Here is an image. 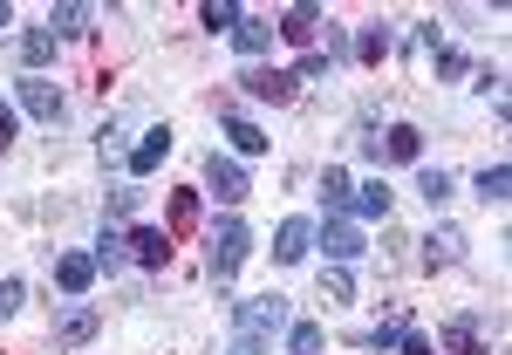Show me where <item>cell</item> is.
<instances>
[{"instance_id": "cell-1", "label": "cell", "mask_w": 512, "mask_h": 355, "mask_svg": "<svg viewBox=\"0 0 512 355\" xmlns=\"http://www.w3.org/2000/svg\"><path fill=\"white\" fill-rule=\"evenodd\" d=\"M205 246H212V253H205V274L219 280V287H233V274L246 267V246H253V233H246V219H219Z\"/></svg>"}, {"instance_id": "cell-2", "label": "cell", "mask_w": 512, "mask_h": 355, "mask_svg": "<svg viewBox=\"0 0 512 355\" xmlns=\"http://www.w3.org/2000/svg\"><path fill=\"white\" fill-rule=\"evenodd\" d=\"M14 96H21V110H28L35 123H48V130H55V123L69 117V103H62V89H55L48 76H21V82H14Z\"/></svg>"}, {"instance_id": "cell-3", "label": "cell", "mask_w": 512, "mask_h": 355, "mask_svg": "<svg viewBox=\"0 0 512 355\" xmlns=\"http://www.w3.org/2000/svg\"><path fill=\"white\" fill-rule=\"evenodd\" d=\"M233 321H239V335H260V342H267V335H280V328H287V301H280V294L239 301V308H233Z\"/></svg>"}, {"instance_id": "cell-4", "label": "cell", "mask_w": 512, "mask_h": 355, "mask_svg": "<svg viewBox=\"0 0 512 355\" xmlns=\"http://www.w3.org/2000/svg\"><path fill=\"white\" fill-rule=\"evenodd\" d=\"M205 185H212V198H219V205H239V198L253 192V185H246V171H239L233 158H219V151L205 158Z\"/></svg>"}, {"instance_id": "cell-5", "label": "cell", "mask_w": 512, "mask_h": 355, "mask_svg": "<svg viewBox=\"0 0 512 355\" xmlns=\"http://www.w3.org/2000/svg\"><path fill=\"white\" fill-rule=\"evenodd\" d=\"M321 246H328V260H335V267H349V260H362V253H369L362 226H349V219H328V226H321Z\"/></svg>"}, {"instance_id": "cell-6", "label": "cell", "mask_w": 512, "mask_h": 355, "mask_svg": "<svg viewBox=\"0 0 512 355\" xmlns=\"http://www.w3.org/2000/svg\"><path fill=\"white\" fill-rule=\"evenodd\" d=\"M239 89H246L253 103H287V96H294V69H246Z\"/></svg>"}, {"instance_id": "cell-7", "label": "cell", "mask_w": 512, "mask_h": 355, "mask_svg": "<svg viewBox=\"0 0 512 355\" xmlns=\"http://www.w3.org/2000/svg\"><path fill=\"white\" fill-rule=\"evenodd\" d=\"M376 151H383L390 164H417L424 158V130H417V123H390V130L376 137Z\"/></svg>"}, {"instance_id": "cell-8", "label": "cell", "mask_w": 512, "mask_h": 355, "mask_svg": "<svg viewBox=\"0 0 512 355\" xmlns=\"http://www.w3.org/2000/svg\"><path fill=\"white\" fill-rule=\"evenodd\" d=\"M308 246H315V226H308V219H280V233H274V260L280 267H301Z\"/></svg>"}, {"instance_id": "cell-9", "label": "cell", "mask_w": 512, "mask_h": 355, "mask_svg": "<svg viewBox=\"0 0 512 355\" xmlns=\"http://www.w3.org/2000/svg\"><path fill=\"white\" fill-rule=\"evenodd\" d=\"M465 246H472V239L458 233V226H437V233L424 239V267H431V274H437V267H458V260H465Z\"/></svg>"}, {"instance_id": "cell-10", "label": "cell", "mask_w": 512, "mask_h": 355, "mask_svg": "<svg viewBox=\"0 0 512 355\" xmlns=\"http://www.w3.org/2000/svg\"><path fill=\"white\" fill-rule=\"evenodd\" d=\"M89 21H96V7H82V0H62V7H48V35H55V41L89 35Z\"/></svg>"}, {"instance_id": "cell-11", "label": "cell", "mask_w": 512, "mask_h": 355, "mask_svg": "<svg viewBox=\"0 0 512 355\" xmlns=\"http://www.w3.org/2000/svg\"><path fill=\"white\" fill-rule=\"evenodd\" d=\"M171 158V130H144V144H137V151H130V178H151V171H158V164Z\"/></svg>"}, {"instance_id": "cell-12", "label": "cell", "mask_w": 512, "mask_h": 355, "mask_svg": "<svg viewBox=\"0 0 512 355\" xmlns=\"http://www.w3.org/2000/svg\"><path fill=\"white\" fill-rule=\"evenodd\" d=\"M130 260H137V267H164V260H171V233H164V226H137V233H130Z\"/></svg>"}, {"instance_id": "cell-13", "label": "cell", "mask_w": 512, "mask_h": 355, "mask_svg": "<svg viewBox=\"0 0 512 355\" xmlns=\"http://www.w3.org/2000/svg\"><path fill=\"white\" fill-rule=\"evenodd\" d=\"M55 287H62V294H89V287H96V260H89V253H62V260H55Z\"/></svg>"}, {"instance_id": "cell-14", "label": "cell", "mask_w": 512, "mask_h": 355, "mask_svg": "<svg viewBox=\"0 0 512 355\" xmlns=\"http://www.w3.org/2000/svg\"><path fill=\"white\" fill-rule=\"evenodd\" d=\"M233 48L246 55V62H253V55H267V48H274V21H267V14H246V21L233 28Z\"/></svg>"}, {"instance_id": "cell-15", "label": "cell", "mask_w": 512, "mask_h": 355, "mask_svg": "<svg viewBox=\"0 0 512 355\" xmlns=\"http://www.w3.org/2000/svg\"><path fill=\"white\" fill-rule=\"evenodd\" d=\"M96 328H103L96 308H69V315L55 321V342H62V349H82V342H96Z\"/></svg>"}, {"instance_id": "cell-16", "label": "cell", "mask_w": 512, "mask_h": 355, "mask_svg": "<svg viewBox=\"0 0 512 355\" xmlns=\"http://www.w3.org/2000/svg\"><path fill=\"white\" fill-rule=\"evenodd\" d=\"M321 205H328V219H342V212L355 205V185H349V171H342V164H328V171H321Z\"/></svg>"}, {"instance_id": "cell-17", "label": "cell", "mask_w": 512, "mask_h": 355, "mask_svg": "<svg viewBox=\"0 0 512 355\" xmlns=\"http://www.w3.org/2000/svg\"><path fill=\"white\" fill-rule=\"evenodd\" d=\"M89 260H96V274H117L123 260H130V233H123V226H103V239H96Z\"/></svg>"}, {"instance_id": "cell-18", "label": "cell", "mask_w": 512, "mask_h": 355, "mask_svg": "<svg viewBox=\"0 0 512 355\" xmlns=\"http://www.w3.org/2000/svg\"><path fill=\"white\" fill-rule=\"evenodd\" d=\"M315 28H321V7H315V0H301V7H287V14H280V28H274V35H287V41H308Z\"/></svg>"}, {"instance_id": "cell-19", "label": "cell", "mask_w": 512, "mask_h": 355, "mask_svg": "<svg viewBox=\"0 0 512 355\" xmlns=\"http://www.w3.org/2000/svg\"><path fill=\"white\" fill-rule=\"evenodd\" d=\"M390 185H383V178H369V185H355V205L349 212H362V219H390Z\"/></svg>"}, {"instance_id": "cell-20", "label": "cell", "mask_w": 512, "mask_h": 355, "mask_svg": "<svg viewBox=\"0 0 512 355\" xmlns=\"http://www.w3.org/2000/svg\"><path fill=\"white\" fill-rule=\"evenodd\" d=\"M41 62H55V35H48V28H28V35H21V69L41 76Z\"/></svg>"}, {"instance_id": "cell-21", "label": "cell", "mask_w": 512, "mask_h": 355, "mask_svg": "<svg viewBox=\"0 0 512 355\" xmlns=\"http://www.w3.org/2000/svg\"><path fill=\"white\" fill-rule=\"evenodd\" d=\"M444 355H485L478 349V315H458L444 328Z\"/></svg>"}, {"instance_id": "cell-22", "label": "cell", "mask_w": 512, "mask_h": 355, "mask_svg": "<svg viewBox=\"0 0 512 355\" xmlns=\"http://www.w3.org/2000/svg\"><path fill=\"white\" fill-rule=\"evenodd\" d=\"M226 137H233L239 158H260V151H267V130H260V123H246V117H226Z\"/></svg>"}, {"instance_id": "cell-23", "label": "cell", "mask_w": 512, "mask_h": 355, "mask_svg": "<svg viewBox=\"0 0 512 355\" xmlns=\"http://www.w3.org/2000/svg\"><path fill=\"white\" fill-rule=\"evenodd\" d=\"M478 198H485V205H506L512 198V164H485V171H478Z\"/></svg>"}, {"instance_id": "cell-24", "label": "cell", "mask_w": 512, "mask_h": 355, "mask_svg": "<svg viewBox=\"0 0 512 355\" xmlns=\"http://www.w3.org/2000/svg\"><path fill=\"white\" fill-rule=\"evenodd\" d=\"M321 342H328L321 321H294V328H287V355H321Z\"/></svg>"}, {"instance_id": "cell-25", "label": "cell", "mask_w": 512, "mask_h": 355, "mask_svg": "<svg viewBox=\"0 0 512 355\" xmlns=\"http://www.w3.org/2000/svg\"><path fill=\"white\" fill-rule=\"evenodd\" d=\"M239 21H246V7H239V0H205V28H219V35H233Z\"/></svg>"}, {"instance_id": "cell-26", "label": "cell", "mask_w": 512, "mask_h": 355, "mask_svg": "<svg viewBox=\"0 0 512 355\" xmlns=\"http://www.w3.org/2000/svg\"><path fill=\"white\" fill-rule=\"evenodd\" d=\"M390 48H396V35H390V28H362V41H355V55H362L369 69H376V62H383Z\"/></svg>"}, {"instance_id": "cell-27", "label": "cell", "mask_w": 512, "mask_h": 355, "mask_svg": "<svg viewBox=\"0 0 512 355\" xmlns=\"http://www.w3.org/2000/svg\"><path fill=\"white\" fill-rule=\"evenodd\" d=\"M321 301H355V280H349V267H328V274H321Z\"/></svg>"}, {"instance_id": "cell-28", "label": "cell", "mask_w": 512, "mask_h": 355, "mask_svg": "<svg viewBox=\"0 0 512 355\" xmlns=\"http://www.w3.org/2000/svg\"><path fill=\"white\" fill-rule=\"evenodd\" d=\"M171 226H178V233L198 226V192H171Z\"/></svg>"}, {"instance_id": "cell-29", "label": "cell", "mask_w": 512, "mask_h": 355, "mask_svg": "<svg viewBox=\"0 0 512 355\" xmlns=\"http://www.w3.org/2000/svg\"><path fill=\"white\" fill-rule=\"evenodd\" d=\"M417 192L431 198V212H437V205L451 198V171H444V164H437V171H424V178H417Z\"/></svg>"}, {"instance_id": "cell-30", "label": "cell", "mask_w": 512, "mask_h": 355, "mask_svg": "<svg viewBox=\"0 0 512 355\" xmlns=\"http://www.w3.org/2000/svg\"><path fill=\"white\" fill-rule=\"evenodd\" d=\"M458 76H472V62L458 48H437V82H458Z\"/></svg>"}, {"instance_id": "cell-31", "label": "cell", "mask_w": 512, "mask_h": 355, "mask_svg": "<svg viewBox=\"0 0 512 355\" xmlns=\"http://www.w3.org/2000/svg\"><path fill=\"white\" fill-rule=\"evenodd\" d=\"M21 301H28V287H21V280H0V321L14 315V308H21Z\"/></svg>"}, {"instance_id": "cell-32", "label": "cell", "mask_w": 512, "mask_h": 355, "mask_svg": "<svg viewBox=\"0 0 512 355\" xmlns=\"http://www.w3.org/2000/svg\"><path fill=\"white\" fill-rule=\"evenodd\" d=\"M396 349H403V355H437V342H431V335H417V328H403V342H396Z\"/></svg>"}, {"instance_id": "cell-33", "label": "cell", "mask_w": 512, "mask_h": 355, "mask_svg": "<svg viewBox=\"0 0 512 355\" xmlns=\"http://www.w3.org/2000/svg\"><path fill=\"white\" fill-rule=\"evenodd\" d=\"M396 342H403V321H383V328L369 335V349H396Z\"/></svg>"}, {"instance_id": "cell-34", "label": "cell", "mask_w": 512, "mask_h": 355, "mask_svg": "<svg viewBox=\"0 0 512 355\" xmlns=\"http://www.w3.org/2000/svg\"><path fill=\"white\" fill-rule=\"evenodd\" d=\"M328 76V55H301V69H294V82H315Z\"/></svg>"}, {"instance_id": "cell-35", "label": "cell", "mask_w": 512, "mask_h": 355, "mask_svg": "<svg viewBox=\"0 0 512 355\" xmlns=\"http://www.w3.org/2000/svg\"><path fill=\"white\" fill-rule=\"evenodd\" d=\"M130 212H137V192H117V198H110V226H117V219H130Z\"/></svg>"}, {"instance_id": "cell-36", "label": "cell", "mask_w": 512, "mask_h": 355, "mask_svg": "<svg viewBox=\"0 0 512 355\" xmlns=\"http://www.w3.org/2000/svg\"><path fill=\"white\" fill-rule=\"evenodd\" d=\"M226 355H267V342H260V335H233V349Z\"/></svg>"}, {"instance_id": "cell-37", "label": "cell", "mask_w": 512, "mask_h": 355, "mask_svg": "<svg viewBox=\"0 0 512 355\" xmlns=\"http://www.w3.org/2000/svg\"><path fill=\"white\" fill-rule=\"evenodd\" d=\"M7 144H14V110L0 103V151H7Z\"/></svg>"}, {"instance_id": "cell-38", "label": "cell", "mask_w": 512, "mask_h": 355, "mask_svg": "<svg viewBox=\"0 0 512 355\" xmlns=\"http://www.w3.org/2000/svg\"><path fill=\"white\" fill-rule=\"evenodd\" d=\"M7 21H14V7H7V0H0V28H7Z\"/></svg>"}]
</instances>
